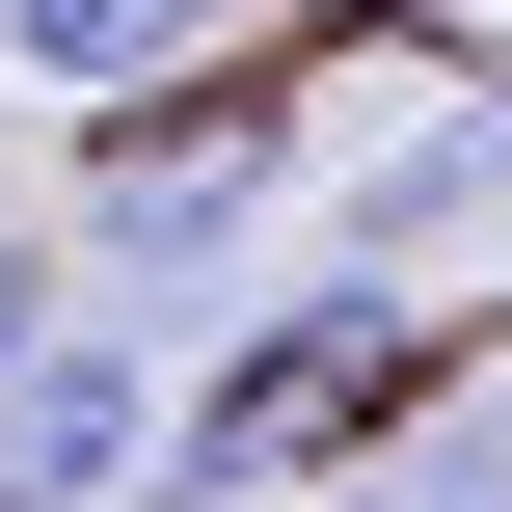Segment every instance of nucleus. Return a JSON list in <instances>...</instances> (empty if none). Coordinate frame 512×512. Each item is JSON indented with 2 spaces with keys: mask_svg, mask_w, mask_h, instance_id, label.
I'll return each instance as SVG.
<instances>
[{
  "mask_svg": "<svg viewBox=\"0 0 512 512\" xmlns=\"http://www.w3.org/2000/svg\"><path fill=\"white\" fill-rule=\"evenodd\" d=\"M432 378H459V351H432V270H351V243H324V270H270V297L162 378V512H297L351 432H405Z\"/></svg>",
  "mask_w": 512,
  "mask_h": 512,
  "instance_id": "1",
  "label": "nucleus"
},
{
  "mask_svg": "<svg viewBox=\"0 0 512 512\" xmlns=\"http://www.w3.org/2000/svg\"><path fill=\"white\" fill-rule=\"evenodd\" d=\"M270 54H216V81H162V108H81V189H54V270L108 297V324H189V297H243V243H270Z\"/></svg>",
  "mask_w": 512,
  "mask_h": 512,
  "instance_id": "2",
  "label": "nucleus"
},
{
  "mask_svg": "<svg viewBox=\"0 0 512 512\" xmlns=\"http://www.w3.org/2000/svg\"><path fill=\"white\" fill-rule=\"evenodd\" d=\"M0 512H162V324L54 297L0 351Z\"/></svg>",
  "mask_w": 512,
  "mask_h": 512,
  "instance_id": "3",
  "label": "nucleus"
},
{
  "mask_svg": "<svg viewBox=\"0 0 512 512\" xmlns=\"http://www.w3.org/2000/svg\"><path fill=\"white\" fill-rule=\"evenodd\" d=\"M324 243H351V270H432V243H512V27H486V81H459V108H405V135H378V162L324 189Z\"/></svg>",
  "mask_w": 512,
  "mask_h": 512,
  "instance_id": "4",
  "label": "nucleus"
},
{
  "mask_svg": "<svg viewBox=\"0 0 512 512\" xmlns=\"http://www.w3.org/2000/svg\"><path fill=\"white\" fill-rule=\"evenodd\" d=\"M216 54H270V0H0V81L27 108H162Z\"/></svg>",
  "mask_w": 512,
  "mask_h": 512,
  "instance_id": "5",
  "label": "nucleus"
},
{
  "mask_svg": "<svg viewBox=\"0 0 512 512\" xmlns=\"http://www.w3.org/2000/svg\"><path fill=\"white\" fill-rule=\"evenodd\" d=\"M486 486H512V405H459V378H432L405 432H351V459H324L297 512H486Z\"/></svg>",
  "mask_w": 512,
  "mask_h": 512,
  "instance_id": "6",
  "label": "nucleus"
},
{
  "mask_svg": "<svg viewBox=\"0 0 512 512\" xmlns=\"http://www.w3.org/2000/svg\"><path fill=\"white\" fill-rule=\"evenodd\" d=\"M54 297H81V270H54V216H0V351H27Z\"/></svg>",
  "mask_w": 512,
  "mask_h": 512,
  "instance_id": "7",
  "label": "nucleus"
},
{
  "mask_svg": "<svg viewBox=\"0 0 512 512\" xmlns=\"http://www.w3.org/2000/svg\"><path fill=\"white\" fill-rule=\"evenodd\" d=\"M459 27H512V0H459Z\"/></svg>",
  "mask_w": 512,
  "mask_h": 512,
  "instance_id": "8",
  "label": "nucleus"
},
{
  "mask_svg": "<svg viewBox=\"0 0 512 512\" xmlns=\"http://www.w3.org/2000/svg\"><path fill=\"white\" fill-rule=\"evenodd\" d=\"M486 512H512V486H486Z\"/></svg>",
  "mask_w": 512,
  "mask_h": 512,
  "instance_id": "9",
  "label": "nucleus"
}]
</instances>
